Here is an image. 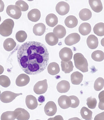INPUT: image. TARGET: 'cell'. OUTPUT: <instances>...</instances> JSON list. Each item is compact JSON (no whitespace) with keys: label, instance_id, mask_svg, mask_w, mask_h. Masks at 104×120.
<instances>
[{"label":"cell","instance_id":"cell-1","mask_svg":"<svg viewBox=\"0 0 104 120\" xmlns=\"http://www.w3.org/2000/svg\"><path fill=\"white\" fill-rule=\"evenodd\" d=\"M17 60L20 68L26 73L35 75L46 69L49 62V52L42 43L27 42L18 50Z\"/></svg>","mask_w":104,"mask_h":120},{"label":"cell","instance_id":"cell-2","mask_svg":"<svg viewBox=\"0 0 104 120\" xmlns=\"http://www.w3.org/2000/svg\"><path fill=\"white\" fill-rule=\"evenodd\" d=\"M74 60L76 68L83 72L88 71V64L87 59L83 54L76 53L74 56Z\"/></svg>","mask_w":104,"mask_h":120},{"label":"cell","instance_id":"cell-3","mask_svg":"<svg viewBox=\"0 0 104 120\" xmlns=\"http://www.w3.org/2000/svg\"><path fill=\"white\" fill-rule=\"evenodd\" d=\"M14 22L11 19H7L0 25V34L4 37H8L12 33Z\"/></svg>","mask_w":104,"mask_h":120},{"label":"cell","instance_id":"cell-4","mask_svg":"<svg viewBox=\"0 0 104 120\" xmlns=\"http://www.w3.org/2000/svg\"><path fill=\"white\" fill-rule=\"evenodd\" d=\"M21 11L20 8L15 5H9L7 8V14L15 19H20L22 15Z\"/></svg>","mask_w":104,"mask_h":120},{"label":"cell","instance_id":"cell-5","mask_svg":"<svg viewBox=\"0 0 104 120\" xmlns=\"http://www.w3.org/2000/svg\"><path fill=\"white\" fill-rule=\"evenodd\" d=\"M22 93L17 94L11 91H5L1 94L0 101L4 103H7L12 101L18 96L22 95Z\"/></svg>","mask_w":104,"mask_h":120},{"label":"cell","instance_id":"cell-6","mask_svg":"<svg viewBox=\"0 0 104 120\" xmlns=\"http://www.w3.org/2000/svg\"><path fill=\"white\" fill-rule=\"evenodd\" d=\"M47 82L45 79L43 81L37 82L35 84L33 88V91L35 94H44L47 91L48 89Z\"/></svg>","mask_w":104,"mask_h":120},{"label":"cell","instance_id":"cell-7","mask_svg":"<svg viewBox=\"0 0 104 120\" xmlns=\"http://www.w3.org/2000/svg\"><path fill=\"white\" fill-rule=\"evenodd\" d=\"M59 56L62 61L69 62L72 59L73 52L70 48L64 47L60 51Z\"/></svg>","mask_w":104,"mask_h":120},{"label":"cell","instance_id":"cell-8","mask_svg":"<svg viewBox=\"0 0 104 120\" xmlns=\"http://www.w3.org/2000/svg\"><path fill=\"white\" fill-rule=\"evenodd\" d=\"M56 10L60 15H65L69 12L70 5L65 2H59L56 5Z\"/></svg>","mask_w":104,"mask_h":120},{"label":"cell","instance_id":"cell-9","mask_svg":"<svg viewBox=\"0 0 104 120\" xmlns=\"http://www.w3.org/2000/svg\"><path fill=\"white\" fill-rule=\"evenodd\" d=\"M44 110L46 115L52 116L55 115L57 112V105L54 102L50 101L46 104L44 108Z\"/></svg>","mask_w":104,"mask_h":120},{"label":"cell","instance_id":"cell-10","mask_svg":"<svg viewBox=\"0 0 104 120\" xmlns=\"http://www.w3.org/2000/svg\"><path fill=\"white\" fill-rule=\"evenodd\" d=\"M81 40V36L76 33H72L69 34L65 39V43L67 46H72L78 43Z\"/></svg>","mask_w":104,"mask_h":120},{"label":"cell","instance_id":"cell-11","mask_svg":"<svg viewBox=\"0 0 104 120\" xmlns=\"http://www.w3.org/2000/svg\"><path fill=\"white\" fill-rule=\"evenodd\" d=\"M58 103L60 107L63 109H67L71 105V98L67 96H60L58 100Z\"/></svg>","mask_w":104,"mask_h":120},{"label":"cell","instance_id":"cell-12","mask_svg":"<svg viewBox=\"0 0 104 120\" xmlns=\"http://www.w3.org/2000/svg\"><path fill=\"white\" fill-rule=\"evenodd\" d=\"M25 103L27 108L31 110L35 109L38 106L37 99L32 95H29L26 97Z\"/></svg>","mask_w":104,"mask_h":120},{"label":"cell","instance_id":"cell-13","mask_svg":"<svg viewBox=\"0 0 104 120\" xmlns=\"http://www.w3.org/2000/svg\"><path fill=\"white\" fill-rule=\"evenodd\" d=\"M30 79L27 75L21 74L17 77L15 81V83L19 87L26 86L29 83Z\"/></svg>","mask_w":104,"mask_h":120},{"label":"cell","instance_id":"cell-14","mask_svg":"<svg viewBox=\"0 0 104 120\" xmlns=\"http://www.w3.org/2000/svg\"><path fill=\"white\" fill-rule=\"evenodd\" d=\"M14 111L17 114L16 119L18 120H29L30 119V114L24 109L18 108Z\"/></svg>","mask_w":104,"mask_h":120},{"label":"cell","instance_id":"cell-15","mask_svg":"<svg viewBox=\"0 0 104 120\" xmlns=\"http://www.w3.org/2000/svg\"><path fill=\"white\" fill-rule=\"evenodd\" d=\"M71 85L69 82L66 80H62L58 83L57 86V90L61 93H66L69 91Z\"/></svg>","mask_w":104,"mask_h":120},{"label":"cell","instance_id":"cell-16","mask_svg":"<svg viewBox=\"0 0 104 120\" xmlns=\"http://www.w3.org/2000/svg\"><path fill=\"white\" fill-rule=\"evenodd\" d=\"M89 3L92 9L95 12L99 13L103 10V5L101 0H89Z\"/></svg>","mask_w":104,"mask_h":120},{"label":"cell","instance_id":"cell-17","mask_svg":"<svg viewBox=\"0 0 104 120\" xmlns=\"http://www.w3.org/2000/svg\"><path fill=\"white\" fill-rule=\"evenodd\" d=\"M28 18L29 20L33 22H36L41 18V12L37 9H34L29 11L27 14Z\"/></svg>","mask_w":104,"mask_h":120},{"label":"cell","instance_id":"cell-18","mask_svg":"<svg viewBox=\"0 0 104 120\" xmlns=\"http://www.w3.org/2000/svg\"><path fill=\"white\" fill-rule=\"evenodd\" d=\"M87 44L88 47L91 49H94L98 46V40L95 35H89L87 39Z\"/></svg>","mask_w":104,"mask_h":120},{"label":"cell","instance_id":"cell-19","mask_svg":"<svg viewBox=\"0 0 104 120\" xmlns=\"http://www.w3.org/2000/svg\"><path fill=\"white\" fill-rule=\"evenodd\" d=\"M83 75L81 72L76 71L71 75V81L74 85H79L83 80Z\"/></svg>","mask_w":104,"mask_h":120},{"label":"cell","instance_id":"cell-20","mask_svg":"<svg viewBox=\"0 0 104 120\" xmlns=\"http://www.w3.org/2000/svg\"><path fill=\"white\" fill-rule=\"evenodd\" d=\"M45 40L48 45L51 46H53L58 43L59 38L53 33L51 32L46 35Z\"/></svg>","mask_w":104,"mask_h":120},{"label":"cell","instance_id":"cell-21","mask_svg":"<svg viewBox=\"0 0 104 120\" xmlns=\"http://www.w3.org/2000/svg\"><path fill=\"white\" fill-rule=\"evenodd\" d=\"M66 26L69 28H74L78 25V21L75 16L71 15L68 16L65 20Z\"/></svg>","mask_w":104,"mask_h":120},{"label":"cell","instance_id":"cell-22","mask_svg":"<svg viewBox=\"0 0 104 120\" xmlns=\"http://www.w3.org/2000/svg\"><path fill=\"white\" fill-rule=\"evenodd\" d=\"M46 27L44 24L39 23L35 24L33 27V33L35 35L41 36L44 34Z\"/></svg>","mask_w":104,"mask_h":120},{"label":"cell","instance_id":"cell-23","mask_svg":"<svg viewBox=\"0 0 104 120\" xmlns=\"http://www.w3.org/2000/svg\"><path fill=\"white\" fill-rule=\"evenodd\" d=\"M53 33L58 38L61 39L64 37L66 34V29L61 25H57L53 29Z\"/></svg>","mask_w":104,"mask_h":120},{"label":"cell","instance_id":"cell-24","mask_svg":"<svg viewBox=\"0 0 104 120\" xmlns=\"http://www.w3.org/2000/svg\"><path fill=\"white\" fill-rule=\"evenodd\" d=\"M46 22L48 26L52 27L56 25L58 22V18L53 14H48L46 17Z\"/></svg>","mask_w":104,"mask_h":120},{"label":"cell","instance_id":"cell-25","mask_svg":"<svg viewBox=\"0 0 104 120\" xmlns=\"http://www.w3.org/2000/svg\"><path fill=\"white\" fill-rule=\"evenodd\" d=\"M16 45V43L14 39L11 38H8L4 41L3 43V47L5 50L7 51H11L15 48Z\"/></svg>","mask_w":104,"mask_h":120},{"label":"cell","instance_id":"cell-26","mask_svg":"<svg viewBox=\"0 0 104 120\" xmlns=\"http://www.w3.org/2000/svg\"><path fill=\"white\" fill-rule=\"evenodd\" d=\"M47 70L49 74L52 75H55L59 72V66L58 64L53 62L49 64L48 66Z\"/></svg>","mask_w":104,"mask_h":120},{"label":"cell","instance_id":"cell-27","mask_svg":"<svg viewBox=\"0 0 104 120\" xmlns=\"http://www.w3.org/2000/svg\"><path fill=\"white\" fill-rule=\"evenodd\" d=\"M91 29V26L89 23L84 22L80 25L78 31L82 35H87L90 34Z\"/></svg>","mask_w":104,"mask_h":120},{"label":"cell","instance_id":"cell-28","mask_svg":"<svg viewBox=\"0 0 104 120\" xmlns=\"http://www.w3.org/2000/svg\"><path fill=\"white\" fill-rule=\"evenodd\" d=\"M79 16L80 19L83 21L89 20L92 18V12L88 9H83L80 11Z\"/></svg>","mask_w":104,"mask_h":120},{"label":"cell","instance_id":"cell-29","mask_svg":"<svg viewBox=\"0 0 104 120\" xmlns=\"http://www.w3.org/2000/svg\"><path fill=\"white\" fill-rule=\"evenodd\" d=\"M61 66L62 70L66 74L70 73L73 70V65L71 61L67 62L61 61Z\"/></svg>","mask_w":104,"mask_h":120},{"label":"cell","instance_id":"cell-30","mask_svg":"<svg viewBox=\"0 0 104 120\" xmlns=\"http://www.w3.org/2000/svg\"><path fill=\"white\" fill-rule=\"evenodd\" d=\"M17 114L15 111H7L3 112L1 116V120H15Z\"/></svg>","mask_w":104,"mask_h":120},{"label":"cell","instance_id":"cell-31","mask_svg":"<svg viewBox=\"0 0 104 120\" xmlns=\"http://www.w3.org/2000/svg\"><path fill=\"white\" fill-rule=\"evenodd\" d=\"M92 112L85 107H83L81 110V115L83 119L85 120H92Z\"/></svg>","mask_w":104,"mask_h":120},{"label":"cell","instance_id":"cell-32","mask_svg":"<svg viewBox=\"0 0 104 120\" xmlns=\"http://www.w3.org/2000/svg\"><path fill=\"white\" fill-rule=\"evenodd\" d=\"M93 32L99 36L104 35V23L99 22L95 25L93 29Z\"/></svg>","mask_w":104,"mask_h":120},{"label":"cell","instance_id":"cell-33","mask_svg":"<svg viewBox=\"0 0 104 120\" xmlns=\"http://www.w3.org/2000/svg\"><path fill=\"white\" fill-rule=\"evenodd\" d=\"M92 58L96 62H102L104 60V52L100 50L94 51L92 53Z\"/></svg>","mask_w":104,"mask_h":120},{"label":"cell","instance_id":"cell-34","mask_svg":"<svg viewBox=\"0 0 104 120\" xmlns=\"http://www.w3.org/2000/svg\"><path fill=\"white\" fill-rule=\"evenodd\" d=\"M104 86V79L102 77H98L95 81L94 88L96 91H100Z\"/></svg>","mask_w":104,"mask_h":120},{"label":"cell","instance_id":"cell-35","mask_svg":"<svg viewBox=\"0 0 104 120\" xmlns=\"http://www.w3.org/2000/svg\"><path fill=\"white\" fill-rule=\"evenodd\" d=\"M27 37V35L25 31H20L17 32L15 35V38L16 40L19 42H25Z\"/></svg>","mask_w":104,"mask_h":120},{"label":"cell","instance_id":"cell-36","mask_svg":"<svg viewBox=\"0 0 104 120\" xmlns=\"http://www.w3.org/2000/svg\"><path fill=\"white\" fill-rule=\"evenodd\" d=\"M11 84V81L7 76H0V85L4 88H7Z\"/></svg>","mask_w":104,"mask_h":120},{"label":"cell","instance_id":"cell-37","mask_svg":"<svg viewBox=\"0 0 104 120\" xmlns=\"http://www.w3.org/2000/svg\"><path fill=\"white\" fill-rule=\"evenodd\" d=\"M15 4L22 11H26L29 9V5L23 0H18L16 2Z\"/></svg>","mask_w":104,"mask_h":120},{"label":"cell","instance_id":"cell-38","mask_svg":"<svg viewBox=\"0 0 104 120\" xmlns=\"http://www.w3.org/2000/svg\"><path fill=\"white\" fill-rule=\"evenodd\" d=\"M97 99L95 98L89 97L87 99V105L88 108L92 109H95L97 106Z\"/></svg>","mask_w":104,"mask_h":120},{"label":"cell","instance_id":"cell-39","mask_svg":"<svg viewBox=\"0 0 104 120\" xmlns=\"http://www.w3.org/2000/svg\"><path fill=\"white\" fill-rule=\"evenodd\" d=\"M71 101V108H75L78 107L79 105L80 101L78 97L75 96H69Z\"/></svg>","mask_w":104,"mask_h":120},{"label":"cell","instance_id":"cell-40","mask_svg":"<svg viewBox=\"0 0 104 120\" xmlns=\"http://www.w3.org/2000/svg\"><path fill=\"white\" fill-rule=\"evenodd\" d=\"M98 98L99 99V103L98 104V108L100 109L104 110V90L100 92L98 95Z\"/></svg>","mask_w":104,"mask_h":120},{"label":"cell","instance_id":"cell-41","mask_svg":"<svg viewBox=\"0 0 104 120\" xmlns=\"http://www.w3.org/2000/svg\"><path fill=\"white\" fill-rule=\"evenodd\" d=\"M94 120H104V112L96 116Z\"/></svg>","mask_w":104,"mask_h":120},{"label":"cell","instance_id":"cell-42","mask_svg":"<svg viewBox=\"0 0 104 120\" xmlns=\"http://www.w3.org/2000/svg\"><path fill=\"white\" fill-rule=\"evenodd\" d=\"M48 120H64L63 117L61 115H57L55 116L54 118H51L48 119Z\"/></svg>","mask_w":104,"mask_h":120},{"label":"cell","instance_id":"cell-43","mask_svg":"<svg viewBox=\"0 0 104 120\" xmlns=\"http://www.w3.org/2000/svg\"><path fill=\"white\" fill-rule=\"evenodd\" d=\"M4 7L5 5L4 2L1 0H0V12L3 11L4 9Z\"/></svg>","mask_w":104,"mask_h":120},{"label":"cell","instance_id":"cell-44","mask_svg":"<svg viewBox=\"0 0 104 120\" xmlns=\"http://www.w3.org/2000/svg\"><path fill=\"white\" fill-rule=\"evenodd\" d=\"M4 71V69L3 66L0 65V75H1Z\"/></svg>","mask_w":104,"mask_h":120},{"label":"cell","instance_id":"cell-45","mask_svg":"<svg viewBox=\"0 0 104 120\" xmlns=\"http://www.w3.org/2000/svg\"><path fill=\"white\" fill-rule=\"evenodd\" d=\"M68 120H81L80 119L78 118L77 117H74L72 118H71L68 119Z\"/></svg>","mask_w":104,"mask_h":120},{"label":"cell","instance_id":"cell-46","mask_svg":"<svg viewBox=\"0 0 104 120\" xmlns=\"http://www.w3.org/2000/svg\"><path fill=\"white\" fill-rule=\"evenodd\" d=\"M101 45L104 47V38L102 39L101 40Z\"/></svg>","mask_w":104,"mask_h":120},{"label":"cell","instance_id":"cell-47","mask_svg":"<svg viewBox=\"0 0 104 120\" xmlns=\"http://www.w3.org/2000/svg\"><path fill=\"white\" fill-rule=\"evenodd\" d=\"M0 97H1V92H0Z\"/></svg>","mask_w":104,"mask_h":120},{"label":"cell","instance_id":"cell-48","mask_svg":"<svg viewBox=\"0 0 104 120\" xmlns=\"http://www.w3.org/2000/svg\"><path fill=\"white\" fill-rule=\"evenodd\" d=\"M1 17H0V21H1Z\"/></svg>","mask_w":104,"mask_h":120},{"label":"cell","instance_id":"cell-49","mask_svg":"<svg viewBox=\"0 0 104 120\" xmlns=\"http://www.w3.org/2000/svg\"><path fill=\"white\" fill-rule=\"evenodd\" d=\"M38 120V119H37V120Z\"/></svg>","mask_w":104,"mask_h":120}]
</instances>
